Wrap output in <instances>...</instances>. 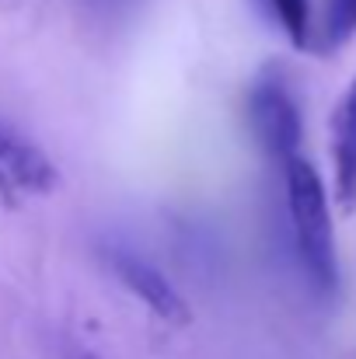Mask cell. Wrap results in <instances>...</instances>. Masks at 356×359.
<instances>
[{
    "label": "cell",
    "mask_w": 356,
    "mask_h": 359,
    "mask_svg": "<svg viewBox=\"0 0 356 359\" xmlns=\"http://www.w3.org/2000/svg\"><path fill=\"white\" fill-rule=\"evenodd\" d=\"M60 185L53 161L28 140L0 129V199L18 203L21 196H46Z\"/></svg>",
    "instance_id": "4"
},
{
    "label": "cell",
    "mask_w": 356,
    "mask_h": 359,
    "mask_svg": "<svg viewBox=\"0 0 356 359\" xmlns=\"http://www.w3.org/2000/svg\"><path fill=\"white\" fill-rule=\"evenodd\" d=\"M322 35L325 46L339 49L356 35V0H325L322 14Z\"/></svg>",
    "instance_id": "6"
},
{
    "label": "cell",
    "mask_w": 356,
    "mask_h": 359,
    "mask_svg": "<svg viewBox=\"0 0 356 359\" xmlns=\"http://www.w3.org/2000/svg\"><path fill=\"white\" fill-rule=\"evenodd\" d=\"M283 178H286V206H290V224H294L301 262L322 293H336L339 258H336L332 206H329L322 175L304 154H297L283 164Z\"/></svg>",
    "instance_id": "1"
},
{
    "label": "cell",
    "mask_w": 356,
    "mask_h": 359,
    "mask_svg": "<svg viewBox=\"0 0 356 359\" xmlns=\"http://www.w3.org/2000/svg\"><path fill=\"white\" fill-rule=\"evenodd\" d=\"M248 119L265 154H272L279 164L301 154V112L279 84L265 81L248 95Z\"/></svg>",
    "instance_id": "3"
},
{
    "label": "cell",
    "mask_w": 356,
    "mask_h": 359,
    "mask_svg": "<svg viewBox=\"0 0 356 359\" xmlns=\"http://www.w3.org/2000/svg\"><path fill=\"white\" fill-rule=\"evenodd\" d=\"M332 164H336V203L343 213H356V77L350 81L332 116Z\"/></svg>",
    "instance_id": "5"
},
{
    "label": "cell",
    "mask_w": 356,
    "mask_h": 359,
    "mask_svg": "<svg viewBox=\"0 0 356 359\" xmlns=\"http://www.w3.org/2000/svg\"><path fill=\"white\" fill-rule=\"evenodd\" d=\"M276 21L283 25L286 39L294 49L308 46V32H311V4L308 0H269Z\"/></svg>",
    "instance_id": "7"
},
{
    "label": "cell",
    "mask_w": 356,
    "mask_h": 359,
    "mask_svg": "<svg viewBox=\"0 0 356 359\" xmlns=\"http://www.w3.org/2000/svg\"><path fill=\"white\" fill-rule=\"evenodd\" d=\"M105 258H109L112 272L119 276V283H122L154 318H161V321L171 325V328H185V325L192 321V311H189L185 297H182L150 262H143V258H136L133 251H122V248H112Z\"/></svg>",
    "instance_id": "2"
}]
</instances>
